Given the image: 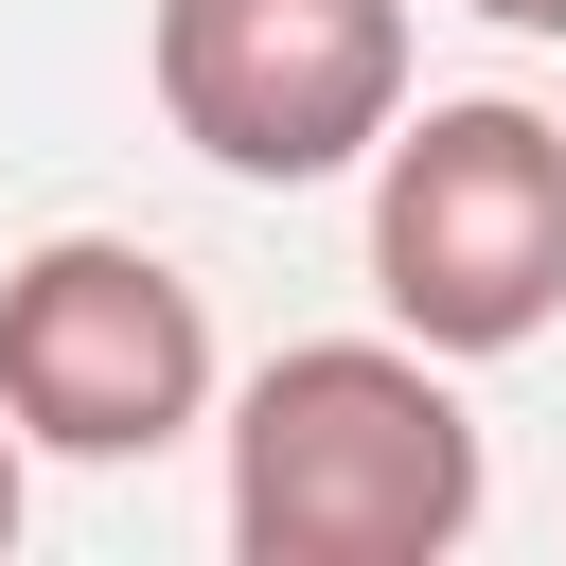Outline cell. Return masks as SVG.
Segmentation results:
<instances>
[{
	"label": "cell",
	"instance_id": "cell-2",
	"mask_svg": "<svg viewBox=\"0 0 566 566\" xmlns=\"http://www.w3.org/2000/svg\"><path fill=\"white\" fill-rule=\"evenodd\" d=\"M371 283L424 354H531L566 318V124L548 106H424L371 142Z\"/></svg>",
	"mask_w": 566,
	"mask_h": 566
},
{
	"label": "cell",
	"instance_id": "cell-3",
	"mask_svg": "<svg viewBox=\"0 0 566 566\" xmlns=\"http://www.w3.org/2000/svg\"><path fill=\"white\" fill-rule=\"evenodd\" d=\"M212 407V318L159 248L124 230H53L35 265H0V424L53 460H159Z\"/></svg>",
	"mask_w": 566,
	"mask_h": 566
},
{
	"label": "cell",
	"instance_id": "cell-5",
	"mask_svg": "<svg viewBox=\"0 0 566 566\" xmlns=\"http://www.w3.org/2000/svg\"><path fill=\"white\" fill-rule=\"evenodd\" d=\"M478 18H495V35H566V0H478Z\"/></svg>",
	"mask_w": 566,
	"mask_h": 566
},
{
	"label": "cell",
	"instance_id": "cell-6",
	"mask_svg": "<svg viewBox=\"0 0 566 566\" xmlns=\"http://www.w3.org/2000/svg\"><path fill=\"white\" fill-rule=\"evenodd\" d=\"M0 548H18V424H0Z\"/></svg>",
	"mask_w": 566,
	"mask_h": 566
},
{
	"label": "cell",
	"instance_id": "cell-1",
	"mask_svg": "<svg viewBox=\"0 0 566 566\" xmlns=\"http://www.w3.org/2000/svg\"><path fill=\"white\" fill-rule=\"evenodd\" d=\"M478 531V407L424 336H301L230 407V548L248 566H442Z\"/></svg>",
	"mask_w": 566,
	"mask_h": 566
},
{
	"label": "cell",
	"instance_id": "cell-4",
	"mask_svg": "<svg viewBox=\"0 0 566 566\" xmlns=\"http://www.w3.org/2000/svg\"><path fill=\"white\" fill-rule=\"evenodd\" d=\"M159 106L212 177H336L407 124V0H159Z\"/></svg>",
	"mask_w": 566,
	"mask_h": 566
}]
</instances>
